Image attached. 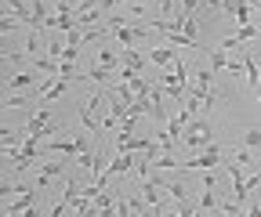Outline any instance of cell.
<instances>
[{"instance_id":"obj_10","label":"cell","mask_w":261,"mask_h":217,"mask_svg":"<svg viewBox=\"0 0 261 217\" xmlns=\"http://www.w3.org/2000/svg\"><path fill=\"white\" fill-rule=\"evenodd\" d=\"M257 98H261V95H257Z\"/></svg>"},{"instance_id":"obj_2","label":"cell","mask_w":261,"mask_h":217,"mask_svg":"<svg viewBox=\"0 0 261 217\" xmlns=\"http://www.w3.org/2000/svg\"><path fill=\"white\" fill-rule=\"evenodd\" d=\"M178 141L189 145V148H211V145H214V131H211V123H207V119H192L189 127L181 131Z\"/></svg>"},{"instance_id":"obj_5","label":"cell","mask_w":261,"mask_h":217,"mask_svg":"<svg viewBox=\"0 0 261 217\" xmlns=\"http://www.w3.org/2000/svg\"><path fill=\"white\" fill-rule=\"evenodd\" d=\"M102 105H106V95H91L87 105L80 109V116H84V123H87V131H91V134L102 131Z\"/></svg>"},{"instance_id":"obj_7","label":"cell","mask_w":261,"mask_h":217,"mask_svg":"<svg viewBox=\"0 0 261 217\" xmlns=\"http://www.w3.org/2000/svg\"><path fill=\"white\" fill-rule=\"evenodd\" d=\"M29 90H37L33 76H29V73H15V76L8 80V90H4V95H29Z\"/></svg>"},{"instance_id":"obj_6","label":"cell","mask_w":261,"mask_h":217,"mask_svg":"<svg viewBox=\"0 0 261 217\" xmlns=\"http://www.w3.org/2000/svg\"><path fill=\"white\" fill-rule=\"evenodd\" d=\"M257 37H261V29H257V25H236V33H228V37L221 40V51L243 47V44H250V40H257Z\"/></svg>"},{"instance_id":"obj_9","label":"cell","mask_w":261,"mask_h":217,"mask_svg":"<svg viewBox=\"0 0 261 217\" xmlns=\"http://www.w3.org/2000/svg\"><path fill=\"white\" fill-rule=\"evenodd\" d=\"M243 145H247V148H257V145H261V131H257V127H250V131L243 134Z\"/></svg>"},{"instance_id":"obj_4","label":"cell","mask_w":261,"mask_h":217,"mask_svg":"<svg viewBox=\"0 0 261 217\" xmlns=\"http://www.w3.org/2000/svg\"><path fill=\"white\" fill-rule=\"evenodd\" d=\"M221 156H225V148L214 141L211 148H203V152H200V156H192L189 163H181V170H211V167H218V163H221Z\"/></svg>"},{"instance_id":"obj_1","label":"cell","mask_w":261,"mask_h":217,"mask_svg":"<svg viewBox=\"0 0 261 217\" xmlns=\"http://www.w3.org/2000/svg\"><path fill=\"white\" fill-rule=\"evenodd\" d=\"M106 29L120 40V47H135L138 40H145V37H149V29H152V25H130V22H123V18H109V22H106Z\"/></svg>"},{"instance_id":"obj_3","label":"cell","mask_w":261,"mask_h":217,"mask_svg":"<svg viewBox=\"0 0 261 217\" xmlns=\"http://www.w3.org/2000/svg\"><path fill=\"white\" fill-rule=\"evenodd\" d=\"M58 127V116H55V109H44V105H37L33 109V119H29V127H25V134L29 138H37V141H44L51 131Z\"/></svg>"},{"instance_id":"obj_8","label":"cell","mask_w":261,"mask_h":217,"mask_svg":"<svg viewBox=\"0 0 261 217\" xmlns=\"http://www.w3.org/2000/svg\"><path fill=\"white\" fill-rule=\"evenodd\" d=\"M174 58H178V51H171V47H156V51H149V61H156V66H174Z\"/></svg>"}]
</instances>
